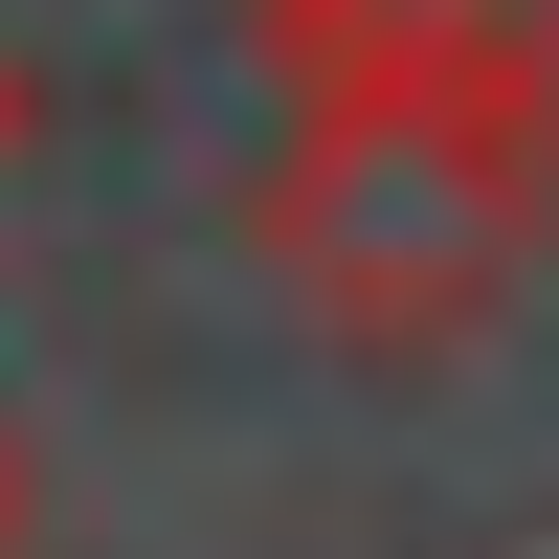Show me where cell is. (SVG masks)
<instances>
[{
    "instance_id": "3",
    "label": "cell",
    "mask_w": 559,
    "mask_h": 559,
    "mask_svg": "<svg viewBox=\"0 0 559 559\" xmlns=\"http://www.w3.org/2000/svg\"><path fill=\"white\" fill-rule=\"evenodd\" d=\"M0 559H45V448H23V403H0Z\"/></svg>"
},
{
    "instance_id": "4",
    "label": "cell",
    "mask_w": 559,
    "mask_h": 559,
    "mask_svg": "<svg viewBox=\"0 0 559 559\" xmlns=\"http://www.w3.org/2000/svg\"><path fill=\"white\" fill-rule=\"evenodd\" d=\"M23 134H45V68H23V45H0V179H23Z\"/></svg>"
},
{
    "instance_id": "1",
    "label": "cell",
    "mask_w": 559,
    "mask_h": 559,
    "mask_svg": "<svg viewBox=\"0 0 559 559\" xmlns=\"http://www.w3.org/2000/svg\"><path fill=\"white\" fill-rule=\"evenodd\" d=\"M559 224V90H292V134L247 157V269L336 358H448L537 292Z\"/></svg>"
},
{
    "instance_id": "2",
    "label": "cell",
    "mask_w": 559,
    "mask_h": 559,
    "mask_svg": "<svg viewBox=\"0 0 559 559\" xmlns=\"http://www.w3.org/2000/svg\"><path fill=\"white\" fill-rule=\"evenodd\" d=\"M247 45L269 90H448V68L559 90V0H247Z\"/></svg>"
}]
</instances>
